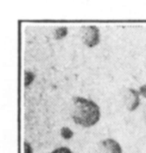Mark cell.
I'll return each instance as SVG.
<instances>
[{"label": "cell", "instance_id": "obj_1", "mask_svg": "<svg viewBox=\"0 0 146 153\" xmlns=\"http://www.w3.org/2000/svg\"><path fill=\"white\" fill-rule=\"evenodd\" d=\"M70 115L74 123L82 127H92L100 120V108L93 100L75 96L71 100Z\"/></svg>", "mask_w": 146, "mask_h": 153}, {"label": "cell", "instance_id": "obj_2", "mask_svg": "<svg viewBox=\"0 0 146 153\" xmlns=\"http://www.w3.org/2000/svg\"><path fill=\"white\" fill-rule=\"evenodd\" d=\"M80 38L85 46L93 48L100 42V31L95 25H84L80 28Z\"/></svg>", "mask_w": 146, "mask_h": 153}, {"label": "cell", "instance_id": "obj_3", "mask_svg": "<svg viewBox=\"0 0 146 153\" xmlns=\"http://www.w3.org/2000/svg\"><path fill=\"white\" fill-rule=\"evenodd\" d=\"M122 102L128 111L136 110L140 105V94L138 90L131 87H124L121 90Z\"/></svg>", "mask_w": 146, "mask_h": 153}, {"label": "cell", "instance_id": "obj_4", "mask_svg": "<svg viewBox=\"0 0 146 153\" xmlns=\"http://www.w3.org/2000/svg\"><path fill=\"white\" fill-rule=\"evenodd\" d=\"M95 153H122V148L115 139L105 138L97 144Z\"/></svg>", "mask_w": 146, "mask_h": 153}, {"label": "cell", "instance_id": "obj_5", "mask_svg": "<svg viewBox=\"0 0 146 153\" xmlns=\"http://www.w3.org/2000/svg\"><path fill=\"white\" fill-rule=\"evenodd\" d=\"M50 153H73V152L71 151L68 147L62 146V147H58V148H55L53 151H51Z\"/></svg>", "mask_w": 146, "mask_h": 153}, {"label": "cell", "instance_id": "obj_6", "mask_svg": "<svg viewBox=\"0 0 146 153\" xmlns=\"http://www.w3.org/2000/svg\"><path fill=\"white\" fill-rule=\"evenodd\" d=\"M23 148H24V153H33V149L31 145L29 144V142L27 141H24L23 143Z\"/></svg>", "mask_w": 146, "mask_h": 153}, {"label": "cell", "instance_id": "obj_7", "mask_svg": "<svg viewBox=\"0 0 146 153\" xmlns=\"http://www.w3.org/2000/svg\"><path fill=\"white\" fill-rule=\"evenodd\" d=\"M138 92L142 97H144L146 99V84H143V85L140 86L139 89H138Z\"/></svg>", "mask_w": 146, "mask_h": 153}, {"label": "cell", "instance_id": "obj_8", "mask_svg": "<svg viewBox=\"0 0 146 153\" xmlns=\"http://www.w3.org/2000/svg\"><path fill=\"white\" fill-rule=\"evenodd\" d=\"M142 117H143V121H144V123L146 124V104H145V106H144V108H143Z\"/></svg>", "mask_w": 146, "mask_h": 153}]
</instances>
